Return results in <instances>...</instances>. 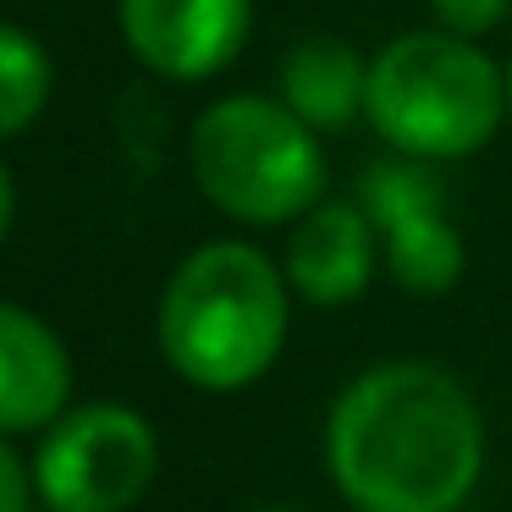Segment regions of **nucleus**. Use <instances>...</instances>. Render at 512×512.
I'll list each match as a JSON object with an SVG mask.
<instances>
[{"mask_svg":"<svg viewBox=\"0 0 512 512\" xmlns=\"http://www.w3.org/2000/svg\"><path fill=\"white\" fill-rule=\"evenodd\" d=\"M325 457L358 512H457L485 468V424L457 375L397 358L336 397Z\"/></svg>","mask_w":512,"mask_h":512,"instance_id":"f257e3e1","label":"nucleus"},{"mask_svg":"<svg viewBox=\"0 0 512 512\" xmlns=\"http://www.w3.org/2000/svg\"><path fill=\"white\" fill-rule=\"evenodd\" d=\"M287 281L259 248L204 243L160 298V353L188 386L243 391L281 358Z\"/></svg>","mask_w":512,"mask_h":512,"instance_id":"f03ea898","label":"nucleus"},{"mask_svg":"<svg viewBox=\"0 0 512 512\" xmlns=\"http://www.w3.org/2000/svg\"><path fill=\"white\" fill-rule=\"evenodd\" d=\"M507 83L457 34H402L369 61L364 111L391 149L413 160H457L490 144Z\"/></svg>","mask_w":512,"mask_h":512,"instance_id":"7ed1b4c3","label":"nucleus"},{"mask_svg":"<svg viewBox=\"0 0 512 512\" xmlns=\"http://www.w3.org/2000/svg\"><path fill=\"white\" fill-rule=\"evenodd\" d=\"M188 155L204 199L248 226L303 221L325 193V155L314 144V127L259 94L210 105L193 122Z\"/></svg>","mask_w":512,"mask_h":512,"instance_id":"20e7f679","label":"nucleus"},{"mask_svg":"<svg viewBox=\"0 0 512 512\" xmlns=\"http://www.w3.org/2000/svg\"><path fill=\"white\" fill-rule=\"evenodd\" d=\"M160 446L144 413L89 402L61 413L34 457V485L50 512H133L149 496Z\"/></svg>","mask_w":512,"mask_h":512,"instance_id":"39448f33","label":"nucleus"},{"mask_svg":"<svg viewBox=\"0 0 512 512\" xmlns=\"http://www.w3.org/2000/svg\"><path fill=\"white\" fill-rule=\"evenodd\" d=\"M358 199H364L369 221L386 237V265L402 292H435L457 287L463 276V237L441 210V182L424 166H402V160H375L358 177Z\"/></svg>","mask_w":512,"mask_h":512,"instance_id":"423d86ee","label":"nucleus"},{"mask_svg":"<svg viewBox=\"0 0 512 512\" xmlns=\"http://www.w3.org/2000/svg\"><path fill=\"white\" fill-rule=\"evenodd\" d=\"M122 34L160 78H210L243 50L248 0H122Z\"/></svg>","mask_w":512,"mask_h":512,"instance_id":"0eeeda50","label":"nucleus"},{"mask_svg":"<svg viewBox=\"0 0 512 512\" xmlns=\"http://www.w3.org/2000/svg\"><path fill=\"white\" fill-rule=\"evenodd\" d=\"M72 397V358L39 314L0 303V435L50 430Z\"/></svg>","mask_w":512,"mask_h":512,"instance_id":"6e6552de","label":"nucleus"},{"mask_svg":"<svg viewBox=\"0 0 512 512\" xmlns=\"http://www.w3.org/2000/svg\"><path fill=\"white\" fill-rule=\"evenodd\" d=\"M375 270V221L364 204H314L287 243V281L309 303H353Z\"/></svg>","mask_w":512,"mask_h":512,"instance_id":"1a4fd4ad","label":"nucleus"},{"mask_svg":"<svg viewBox=\"0 0 512 512\" xmlns=\"http://www.w3.org/2000/svg\"><path fill=\"white\" fill-rule=\"evenodd\" d=\"M364 89H369V67L342 39H309L281 67V105L314 133L320 127L336 133V127L353 122L364 111Z\"/></svg>","mask_w":512,"mask_h":512,"instance_id":"9d476101","label":"nucleus"},{"mask_svg":"<svg viewBox=\"0 0 512 512\" xmlns=\"http://www.w3.org/2000/svg\"><path fill=\"white\" fill-rule=\"evenodd\" d=\"M50 83H56V67H50L45 45L23 28L0 23V138L34 127V116L50 100Z\"/></svg>","mask_w":512,"mask_h":512,"instance_id":"9b49d317","label":"nucleus"},{"mask_svg":"<svg viewBox=\"0 0 512 512\" xmlns=\"http://www.w3.org/2000/svg\"><path fill=\"white\" fill-rule=\"evenodd\" d=\"M430 6H435V17H441V28L457 39L485 34V28H496L501 12H507V0H430Z\"/></svg>","mask_w":512,"mask_h":512,"instance_id":"f8f14e48","label":"nucleus"},{"mask_svg":"<svg viewBox=\"0 0 512 512\" xmlns=\"http://www.w3.org/2000/svg\"><path fill=\"white\" fill-rule=\"evenodd\" d=\"M0 512H28V468L0 441Z\"/></svg>","mask_w":512,"mask_h":512,"instance_id":"ddd939ff","label":"nucleus"},{"mask_svg":"<svg viewBox=\"0 0 512 512\" xmlns=\"http://www.w3.org/2000/svg\"><path fill=\"white\" fill-rule=\"evenodd\" d=\"M6 226H12V177L0 166V237H6Z\"/></svg>","mask_w":512,"mask_h":512,"instance_id":"4468645a","label":"nucleus"},{"mask_svg":"<svg viewBox=\"0 0 512 512\" xmlns=\"http://www.w3.org/2000/svg\"><path fill=\"white\" fill-rule=\"evenodd\" d=\"M507 105H512V72H507Z\"/></svg>","mask_w":512,"mask_h":512,"instance_id":"2eb2a0df","label":"nucleus"}]
</instances>
